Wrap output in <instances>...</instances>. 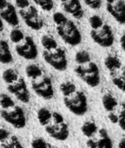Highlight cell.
I'll return each mask as SVG.
<instances>
[{
	"label": "cell",
	"mask_w": 125,
	"mask_h": 148,
	"mask_svg": "<svg viewBox=\"0 0 125 148\" xmlns=\"http://www.w3.org/2000/svg\"><path fill=\"white\" fill-rule=\"evenodd\" d=\"M37 119L50 138L57 141H65L70 137L69 124L58 112L42 107L37 112Z\"/></svg>",
	"instance_id": "6da1fadb"
},
{
	"label": "cell",
	"mask_w": 125,
	"mask_h": 148,
	"mask_svg": "<svg viewBox=\"0 0 125 148\" xmlns=\"http://www.w3.org/2000/svg\"><path fill=\"white\" fill-rule=\"evenodd\" d=\"M75 63L74 72L83 82L92 88L100 85L99 67L88 51L84 50L77 51L75 55Z\"/></svg>",
	"instance_id": "7a4b0ae2"
},
{
	"label": "cell",
	"mask_w": 125,
	"mask_h": 148,
	"mask_svg": "<svg viewBox=\"0 0 125 148\" xmlns=\"http://www.w3.org/2000/svg\"><path fill=\"white\" fill-rule=\"evenodd\" d=\"M62 102L65 107L76 116H84L89 109L86 94L73 82L65 81L59 86Z\"/></svg>",
	"instance_id": "3957f363"
},
{
	"label": "cell",
	"mask_w": 125,
	"mask_h": 148,
	"mask_svg": "<svg viewBox=\"0 0 125 148\" xmlns=\"http://www.w3.org/2000/svg\"><path fill=\"white\" fill-rule=\"evenodd\" d=\"M25 74L31 82L32 91L38 97L45 100H50L54 97L52 80L39 65L36 64H28L25 67Z\"/></svg>",
	"instance_id": "277c9868"
},
{
	"label": "cell",
	"mask_w": 125,
	"mask_h": 148,
	"mask_svg": "<svg viewBox=\"0 0 125 148\" xmlns=\"http://www.w3.org/2000/svg\"><path fill=\"white\" fill-rule=\"evenodd\" d=\"M43 58L54 70L65 71L68 68V59L65 51L60 47L53 37L43 35L41 38Z\"/></svg>",
	"instance_id": "5b68a950"
},
{
	"label": "cell",
	"mask_w": 125,
	"mask_h": 148,
	"mask_svg": "<svg viewBox=\"0 0 125 148\" xmlns=\"http://www.w3.org/2000/svg\"><path fill=\"white\" fill-rule=\"evenodd\" d=\"M0 115L6 123L16 129L26 126L27 119L24 109L5 93H0Z\"/></svg>",
	"instance_id": "8992f818"
},
{
	"label": "cell",
	"mask_w": 125,
	"mask_h": 148,
	"mask_svg": "<svg viewBox=\"0 0 125 148\" xmlns=\"http://www.w3.org/2000/svg\"><path fill=\"white\" fill-rule=\"evenodd\" d=\"M88 148H113V142L107 130L94 120H87L81 126Z\"/></svg>",
	"instance_id": "52a82bcc"
},
{
	"label": "cell",
	"mask_w": 125,
	"mask_h": 148,
	"mask_svg": "<svg viewBox=\"0 0 125 148\" xmlns=\"http://www.w3.org/2000/svg\"><path fill=\"white\" fill-rule=\"evenodd\" d=\"M2 79L9 92L16 97L18 100L27 104L30 102L31 94L24 79L15 69L9 68L2 73Z\"/></svg>",
	"instance_id": "ba28073f"
},
{
	"label": "cell",
	"mask_w": 125,
	"mask_h": 148,
	"mask_svg": "<svg viewBox=\"0 0 125 148\" xmlns=\"http://www.w3.org/2000/svg\"><path fill=\"white\" fill-rule=\"evenodd\" d=\"M102 106L109 121L125 132V102L119 100L112 93L106 92L102 97Z\"/></svg>",
	"instance_id": "9c48e42d"
},
{
	"label": "cell",
	"mask_w": 125,
	"mask_h": 148,
	"mask_svg": "<svg viewBox=\"0 0 125 148\" xmlns=\"http://www.w3.org/2000/svg\"><path fill=\"white\" fill-rule=\"evenodd\" d=\"M104 66L113 85L125 93V65L115 55H108L104 59Z\"/></svg>",
	"instance_id": "30bf717a"
},
{
	"label": "cell",
	"mask_w": 125,
	"mask_h": 148,
	"mask_svg": "<svg viewBox=\"0 0 125 148\" xmlns=\"http://www.w3.org/2000/svg\"><path fill=\"white\" fill-rule=\"evenodd\" d=\"M56 32L60 38L69 45L76 46L82 42L81 32L71 20H68L65 25L56 26Z\"/></svg>",
	"instance_id": "8fae6325"
},
{
	"label": "cell",
	"mask_w": 125,
	"mask_h": 148,
	"mask_svg": "<svg viewBox=\"0 0 125 148\" xmlns=\"http://www.w3.org/2000/svg\"><path fill=\"white\" fill-rule=\"evenodd\" d=\"M15 50L19 57L26 60H34L38 55L37 45L30 36H24L21 41L15 44Z\"/></svg>",
	"instance_id": "7c38bea8"
},
{
	"label": "cell",
	"mask_w": 125,
	"mask_h": 148,
	"mask_svg": "<svg viewBox=\"0 0 125 148\" xmlns=\"http://www.w3.org/2000/svg\"><path fill=\"white\" fill-rule=\"evenodd\" d=\"M90 34L92 40L101 47L108 48L112 46L114 44V33L110 26L106 24H103L102 27L96 30H91Z\"/></svg>",
	"instance_id": "4fadbf2b"
},
{
	"label": "cell",
	"mask_w": 125,
	"mask_h": 148,
	"mask_svg": "<svg viewBox=\"0 0 125 148\" xmlns=\"http://www.w3.org/2000/svg\"><path fill=\"white\" fill-rule=\"evenodd\" d=\"M19 12L24 23L32 30L38 31L43 26V21L34 6H30L27 10H21Z\"/></svg>",
	"instance_id": "5bb4252c"
},
{
	"label": "cell",
	"mask_w": 125,
	"mask_h": 148,
	"mask_svg": "<svg viewBox=\"0 0 125 148\" xmlns=\"http://www.w3.org/2000/svg\"><path fill=\"white\" fill-rule=\"evenodd\" d=\"M0 148H24V146L14 133L0 127Z\"/></svg>",
	"instance_id": "9a60e30c"
},
{
	"label": "cell",
	"mask_w": 125,
	"mask_h": 148,
	"mask_svg": "<svg viewBox=\"0 0 125 148\" xmlns=\"http://www.w3.org/2000/svg\"><path fill=\"white\" fill-rule=\"evenodd\" d=\"M107 10L119 24H125V2L123 0H118L114 4H108Z\"/></svg>",
	"instance_id": "2e32d148"
},
{
	"label": "cell",
	"mask_w": 125,
	"mask_h": 148,
	"mask_svg": "<svg viewBox=\"0 0 125 148\" xmlns=\"http://www.w3.org/2000/svg\"><path fill=\"white\" fill-rule=\"evenodd\" d=\"M62 7L66 12L71 13L74 18L77 19L84 17V11L82 10L80 0H68L67 2L64 3Z\"/></svg>",
	"instance_id": "e0dca14e"
},
{
	"label": "cell",
	"mask_w": 125,
	"mask_h": 148,
	"mask_svg": "<svg viewBox=\"0 0 125 148\" xmlns=\"http://www.w3.org/2000/svg\"><path fill=\"white\" fill-rule=\"evenodd\" d=\"M0 17L12 26H17L19 24L16 9L12 4H8L6 9L3 10L1 13H0Z\"/></svg>",
	"instance_id": "ac0fdd59"
},
{
	"label": "cell",
	"mask_w": 125,
	"mask_h": 148,
	"mask_svg": "<svg viewBox=\"0 0 125 148\" xmlns=\"http://www.w3.org/2000/svg\"><path fill=\"white\" fill-rule=\"evenodd\" d=\"M12 60L13 57L8 43L5 40L0 38V63L7 64L12 63Z\"/></svg>",
	"instance_id": "d6986e66"
},
{
	"label": "cell",
	"mask_w": 125,
	"mask_h": 148,
	"mask_svg": "<svg viewBox=\"0 0 125 148\" xmlns=\"http://www.w3.org/2000/svg\"><path fill=\"white\" fill-rule=\"evenodd\" d=\"M31 148H56L43 138H35L31 143Z\"/></svg>",
	"instance_id": "ffe728a7"
},
{
	"label": "cell",
	"mask_w": 125,
	"mask_h": 148,
	"mask_svg": "<svg viewBox=\"0 0 125 148\" xmlns=\"http://www.w3.org/2000/svg\"><path fill=\"white\" fill-rule=\"evenodd\" d=\"M89 22H90V25L91 27V30H96V29H98L103 25V19L97 15L91 16L89 19Z\"/></svg>",
	"instance_id": "44dd1931"
},
{
	"label": "cell",
	"mask_w": 125,
	"mask_h": 148,
	"mask_svg": "<svg viewBox=\"0 0 125 148\" xmlns=\"http://www.w3.org/2000/svg\"><path fill=\"white\" fill-rule=\"evenodd\" d=\"M24 36L25 35L24 34V32L21 30H19V29H13L11 32V33H10V39L14 44H17L19 41H21L24 38Z\"/></svg>",
	"instance_id": "7402d4cb"
},
{
	"label": "cell",
	"mask_w": 125,
	"mask_h": 148,
	"mask_svg": "<svg viewBox=\"0 0 125 148\" xmlns=\"http://www.w3.org/2000/svg\"><path fill=\"white\" fill-rule=\"evenodd\" d=\"M33 1L37 5L41 6V8L44 11H50L54 6L53 0H33Z\"/></svg>",
	"instance_id": "603a6c76"
},
{
	"label": "cell",
	"mask_w": 125,
	"mask_h": 148,
	"mask_svg": "<svg viewBox=\"0 0 125 148\" xmlns=\"http://www.w3.org/2000/svg\"><path fill=\"white\" fill-rule=\"evenodd\" d=\"M53 20H54L55 24L56 25V26H58V25H65V23H67L68 18L61 12H55L53 14Z\"/></svg>",
	"instance_id": "cb8c5ba5"
},
{
	"label": "cell",
	"mask_w": 125,
	"mask_h": 148,
	"mask_svg": "<svg viewBox=\"0 0 125 148\" xmlns=\"http://www.w3.org/2000/svg\"><path fill=\"white\" fill-rule=\"evenodd\" d=\"M84 1L92 9H99L102 5L101 0H84Z\"/></svg>",
	"instance_id": "d4e9b609"
},
{
	"label": "cell",
	"mask_w": 125,
	"mask_h": 148,
	"mask_svg": "<svg viewBox=\"0 0 125 148\" xmlns=\"http://www.w3.org/2000/svg\"><path fill=\"white\" fill-rule=\"evenodd\" d=\"M15 2H16L17 6L21 8V9H23V10L24 8L29 7V5H30L29 0H15Z\"/></svg>",
	"instance_id": "484cf974"
},
{
	"label": "cell",
	"mask_w": 125,
	"mask_h": 148,
	"mask_svg": "<svg viewBox=\"0 0 125 148\" xmlns=\"http://www.w3.org/2000/svg\"><path fill=\"white\" fill-rule=\"evenodd\" d=\"M120 45L122 47V50L123 51V52L125 53V33H123L120 38Z\"/></svg>",
	"instance_id": "4316f807"
},
{
	"label": "cell",
	"mask_w": 125,
	"mask_h": 148,
	"mask_svg": "<svg viewBox=\"0 0 125 148\" xmlns=\"http://www.w3.org/2000/svg\"><path fill=\"white\" fill-rule=\"evenodd\" d=\"M8 5V2L6 0H0V10H4L5 8H6Z\"/></svg>",
	"instance_id": "83f0119b"
},
{
	"label": "cell",
	"mask_w": 125,
	"mask_h": 148,
	"mask_svg": "<svg viewBox=\"0 0 125 148\" xmlns=\"http://www.w3.org/2000/svg\"><path fill=\"white\" fill-rule=\"evenodd\" d=\"M117 148H125V138H122L119 141Z\"/></svg>",
	"instance_id": "f1b7e54d"
},
{
	"label": "cell",
	"mask_w": 125,
	"mask_h": 148,
	"mask_svg": "<svg viewBox=\"0 0 125 148\" xmlns=\"http://www.w3.org/2000/svg\"><path fill=\"white\" fill-rule=\"evenodd\" d=\"M4 28V25H3V22H2V18L0 17V32H1Z\"/></svg>",
	"instance_id": "f546056e"
},
{
	"label": "cell",
	"mask_w": 125,
	"mask_h": 148,
	"mask_svg": "<svg viewBox=\"0 0 125 148\" xmlns=\"http://www.w3.org/2000/svg\"><path fill=\"white\" fill-rule=\"evenodd\" d=\"M106 1L108 2V4H114L115 2L117 1V0H106Z\"/></svg>",
	"instance_id": "4dcf8cb0"
},
{
	"label": "cell",
	"mask_w": 125,
	"mask_h": 148,
	"mask_svg": "<svg viewBox=\"0 0 125 148\" xmlns=\"http://www.w3.org/2000/svg\"><path fill=\"white\" fill-rule=\"evenodd\" d=\"M61 1H62V3H65V2H67V1H68V0H61Z\"/></svg>",
	"instance_id": "1f68e13d"
}]
</instances>
